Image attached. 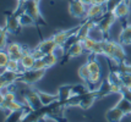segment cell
<instances>
[{
	"label": "cell",
	"mask_w": 131,
	"mask_h": 122,
	"mask_svg": "<svg viewBox=\"0 0 131 122\" xmlns=\"http://www.w3.org/2000/svg\"><path fill=\"white\" fill-rule=\"evenodd\" d=\"M102 47H103V55H105L108 59L113 60L116 64L125 62L126 54L123 45L120 43L113 42L110 39H103Z\"/></svg>",
	"instance_id": "obj_1"
},
{
	"label": "cell",
	"mask_w": 131,
	"mask_h": 122,
	"mask_svg": "<svg viewBox=\"0 0 131 122\" xmlns=\"http://www.w3.org/2000/svg\"><path fill=\"white\" fill-rule=\"evenodd\" d=\"M46 69L44 70H27L23 71L22 73L20 75L18 79H17L16 83H25V84H34L43 78V76L46 75Z\"/></svg>",
	"instance_id": "obj_2"
},
{
	"label": "cell",
	"mask_w": 131,
	"mask_h": 122,
	"mask_svg": "<svg viewBox=\"0 0 131 122\" xmlns=\"http://www.w3.org/2000/svg\"><path fill=\"white\" fill-rule=\"evenodd\" d=\"M116 21V17H115L114 12H105L103 15L101 20L97 22V27L99 28V31L103 33L104 35V39H109V31L112 28V26L114 24V22Z\"/></svg>",
	"instance_id": "obj_3"
},
{
	"label": "cell",
	"mask_w": 131,
	"mask_h": 122,
	"mask_svg": "<svg viewBox=\"0 0 131 122\" xmlns=\"http://www.w3.org/2000/svg\"><path fill=\"white\" fill-rule=\"evenodd\" d=\"M22 93L23 98H25V103L32 110H39L43 107V104H42L39 95H38V90H34L32 88H26Z\"/></svg>",
	"instance_id": "obj_4"
},
{
	"label": "cell",
	"mask_w": 131,
	"mask_h": 122,
	"mask_svg": "<svg viewBox=\"0 0 131 122\" xmlns=\"http://www.w3.org/2000/svg\"><path fill=\"white\" fill-rule=\"evenodd\" d=\"M6 15V26L5 29L7 33H11V34H17L21 32V24L18 21V16H17L15 12H5Z\"/></svg>",
	"instance_id": "obj_5"
},
{
	"label": "cell",
	"mask_w": 131,
	"mask_h": 122,
	"mask_svg": "<svg viewBox=\"0 0 131 122\" xmlns=\"http://www.w3.org/2000/svg\"><path fill=\"white\" fill-rule=\"evenodd\" d=\"M69 12L72 17L83 18L86 17L87 5H85L80 0H70L69 1Z\"/></svg>",
	"instance_id": "obj_6"
},
{
	"label": "cell",
	"mask_w": 131,
	"mask_h": 122,
	"mask_svg": "<svg viewBox=\"0 0 131 122\" xmlns=\"http://www.w3.org/2000/svg\"><path fill=\"white\" fill-rule=\"evenodd\" d=\"M107 12L105 6L104 5H96V4H91L90 6H87V12H86V18L87 20H93L98 22L101 17Z\"/></svg>",
	"instance_id": "obj_7"
},
{
	"label": "cell",
	"mask_w": 131,
	"mask_h": 122,
	"mask_svg": "<svg viewBox=\"0 0 131 122\" xmlns=\"http://www.w3.org/2000/svg\"><path fill=\"white\" fill-rule=\"evenodd\" d=\"M81 26H82V24H79L77 27L71 28V29H68V31H60V32H58V33H55V34L53 35V39L55 40V43H57L58 45H61V47H63L64 44L66 43V40H68L71 35L76 34V33L80 31Z\"/></svg>",
	"instance_id": "obj_8"
},
{
	"label": "cell",
	"mask_w": 131,
	"mask_h": 122,
	"mask_svg": "<svg viewBox=\"0 0 131 122\" xmlns=\"http://www.w3.org/2000/svg\"><path fill=\"white\" fill-rule=\"evenodd\" d=\"M97 99H98L97 89L90 90V92H87V93L81 95V101H80V104H79V106H80L81 109H83V110H88Z\"/></svg>",
	"instance_id": "obj_9"
},
{
	"label": "cell",
	"mask_w": 131,
	"mask_h": 122,
	"mask_svg": "<svg viewBox=\"0 0 131 122\" xmlns=\"http://www.w3.org/2000/svg\"><path fill=\"white\" fill-rule=\"evenodd\" d=\"M6 52L9 54V56L10 59L12 60H17V61H20L22 56L25 55V51H23V47L22 45H20L18 43H7V47H6Z\"/></svg>",
	"instance_id": "obj_10"
},
{
	"label": "cell",
	"mask_w": 131,
	"mask_h": 122,
	"mask_svg": "<svg viewBox=\"0 0 131 122\" xmlns=\"http://www.w3.org/2000/svg\"><path fill=\"white\" fill-rule=\"evenodd\" d=\"M57 48H58V44L55 43V40L53 39V37L49 38V39H46V40H42L39 44L37 45V49H39L44 55H47V54H53V52L55 51Z\"/></svg>",
	"instance_id": "obj_11"
},
{
	"label": "cell",
	"mask_w": 131,
	"mask_h": 122,
	"mask_svg": "<svg viewBox=\"0 0 131 122\" xmlns=\"http://www.w3.org/2000/svg\"><path fill=\"white\" fill-rule=\"evenodd\" d=\"M85 52L83 50V48H82V44H81V42L79 43H75L74 45H71V47L69 48L66 52H65V56L66 58L63 59V62L65 61H68L69 59H72V58H77V56H81L82 54Z\"/></svg>",
	"instance_id": "obj_12"
},
{
	"label": "cell",
	"mask_w": 131,
	"mask_h": 122,
	"mask_svg": "<svg viewBox=\"0 0 131 122\" xmlns=\"http://www.w3.org/2000/svg\"><path fill=\"white\" fill-rule=\"evenodd\" d=\"M125 116V114L120 110L119 107H112L105 112V120L108 122H120L123 120V117Z\"/></svg>",
	"instance_id": "obj_13"
},
{
	"label": "cell",
	"mask_w": 131,
	"mask_h": 122,
	"mask_svg": "<svg viewBox=\"0 0 131 122\" xmlns=\"http://www.w3.org/2000/svg\"><path fill=\"white\" fill-rule=\"evenodd\" d=\"M31 110H32L31 107H28L27 110L23 107V109H21V110L11 111V112H9V115H7V117H6L5 122H21L23 117L26 116Z\"/></svg>",
	"instance_id": "obj_14"
},
{
	"label": "cell",
	"mask_w": 131,
	"mask_h": 122,
	"mask_svg": "<svg viewBox=\"0 0 131 122\" xmlns=\"http://www.w3.org/2000/svg\"><path fill=\"white\" fill-rule=\"evenodd\" d=\"M113 12H114L116 20H118V18H119V20H126L127 16L130 15V5L126 4L125 1H123L120 5L116 6V9H115Z\"/></svg>",
	"instance_id": "obj_15"
},
{
	"label": "cell",
	"mask_w": 131,
	"mask_h": 122,
	"mask_svg": "<svg viewBox=\"0 0 131 122\" xmlns=\"http://www.w3.org/2000/svg\"><path fill=\"white\" fill-rule=\"evenodd\" d=\"M34 61H36V59L32 56V54L31 52H27V54H25L22 56V59L20 60V66H21V70L23 71H27V70H32L34 66Z\"/></svg>",
	"instance_id": "obj_16"
},
{
	"label": "cell",
	"mask_w": 131,
	"mask_h": 122,
	"mask_svg": "<svg viewBox=\"0 0 131 122\" xmlns=\"http://www.w3.org/2000/svg\"><path fill=\"white\" fill-rule=\"evenodd\" d=\"M119 43L121 45L131 44V24L125 26L119 34Z\"/></svg>",
	"instance_id": "obj_17"
},
{
	"label": "cell",
	"mask_w": 131,
	"mask_h": 122,
	"mask_svg": "<svg viewBox=\"0 0 131 122\" xmlns=\"http://www.w3.org/2000/svg\"><path fill=\"white\" fill-rule=\"evenodd\" d=\"M71 89H72V86H61L58 90V97H59V101L61 103H65L66 100L72 97V93H71Z\"/></svg>",
	"instance_id": "obj_18"
},
{
	"label": "cell",
	"mask_w": 131,
	"mask_h": 122,
	"mask_svg": "<svg viewBox=\"0 0 131 122\" xmlns=\"http://www.w3.org/2000/svg\"><path fill=\"white\" fill-rule=\"evenodd\" d=\"M38 95H39V99H40V101H42V104H43V106L51 105L59 100L58 94L57 95H53V94H48V93H44V92H39V90H38Z\"/></svg>",
	"instance_id": "obj_19"
},
{
	"label": "cell",
	"mask_w": 131,
	"mask_h": 122,
	"mask_svg": "<svg viewBox=\"0 0 131 122\" xmlns=\"http://www.w3.org/2000/svg\"><path fill=\"white\" fill-rule=\"evenodd\" d=\"M0 107H1L3 110H6V111H9V112H11V111H16V110H21V109H23L25 105L17 103L16 100H15V101H7V100L4 99V101H3L1 105H0Z\"/></svg>",
	"instance_id": "obj_20"
},
{
	"label": "cell",
	"mask_w": 131,
	"mask_h": 122,
	"mask_svg": "<svg viewBox=\"0 0 131 122\" xmlns=\"http://www.w3.org/2000/svg\"><path fill=\"white\" fill-rule=\"evenodd\" d=\"M97 93H98V99L112 94V86H110V82H109L108 78H105V79L102 82V84H101L99 88L97 89Z\"/></svg>",
	"instance_id": "obj_21"
},
{
	"label": "cell",
	"mask_w": 131,
	"mask_h": 122,
	"mask_svg": "<svg viewBox=\"0 0 131 122\" xmlns=\"http://www.w3.org/2000/svg\"><path fill=\"white\" fill-rule=\"evenodd\" d=\"M115 106L119 107L125 115H130L131 114V101H129V100L126 98H124V97H121V98L119 99V101L116 103Z\"/></svg>",
	"instance_id": "obj_22"
},
{
	"label": "cell",
	"mask_w": 131,
	"mask_h": 122,
	"mask_svg": "<svg viewBox=\"0 0 131 122\" xmlns=\"http://www.w3.org/2000/svg\"><path fill=\"white\" fill-rule=\"evenodd\" d=\"M18 21H20L21 27H32V26H36L34 20L29 16L28 13H26V12H22V13L18 15Z\"/></svg>",
	"instance_id": "obj_23"
},
{
	"label": "cell",
	"mask_w": 131,
	"mask_h": 122,
	"mask_svg": "<svg viewBox=\"0 0 131 122\" xmlns=\"http://www.w3.org/2000/svg\"><path fill=\"white\" fill-rule=\"evenodd\" d=\"M77 73H79V77H80L81 79H82V81H83L88 86L90 77H91V71L88 70V66H87V64L80 66V67H79V71H77Z\"/></svg>",
	"instance_id": "obj_24"
},
{
	"label": "cell",
	"mask_w": 131,
	"mask_h": 122,
	"mask_svg": "<svg viewBox=\"0 0 131 122\" xmlns=\"http://www.w3.org/2000/svg\"><path fill=\"white\" fill-rule=\"evenodd\" d=\"M96 39H93L92 37H87L86 39H83V40L81 42V44H82V48H83V50L87 52H90L91 54L92 51H93V48H94V45H96Z\"/></svg>",
	"instance_id": "obj_25"
},
{
	"label": "cell",
	"mask_w": 131,
	"mask_h": 122,
	"mask_svg": "<svg viewBox=\"0 0 131 122\" xmlns=\"http://www.w3.org/2000/svg\"><path fill=\"white\" fill-rule=\"evenodd\" d=\"M10 60L9 54L6 52V50H0V72L4 73L6 71V65Z\"/></svg>",
	"instance_id": "obj_26"
},
{
	"label": "cell",
	"mask_w": 131,
	"mask_h": 122,
	"mask_svg": "<svg viewBox=\"0 0 131 122\" xmlns=\"http://www.w3.org/2000/svg\"><path fill=\"white\" fill-rule=\"evenodd\" d=\"M91 89L88 88L87 84H76V86H72V89H71V93L72 95H82V94L90 92Z\"/></svg>",
	"instance_id": "obj_27"
},
{
	"label": "cell",
	"mask_w": 131,
	"mask_h": 122,
	"mask_svg": "<svg viewBox=\"0 0 131 122\" xmlns=\"http://www.w3.org/2000/svg\"><path fill=\"white\" fill-rule=\"evenodd\" d=\"M6 70L11 71V72H18V73H22L21 66H20V61H17V60H12V59L9 60V62H7V65H6Z\"/></svg>",
	"instance_id": "obj_28"
},
{
	"label": "cell",
	"mask_w": 131,
	"mask_h": 122,
	"mask_svg": "<svg viewBox=\"0 0 131 122\" xmlns=\"http://www.w3.org/2000/svg\"><path fill=\"white\" fill-rule=\"evenodd\" d=\"M120 79H121V84L123 87L130 88L131 89V73L129 72H119Z\"/></svg>",
	"instance_id": "obj_29"
},
{
	"label": "cell",
	"mask_w": 131,
	"mask_h": 122,
	"mask_svg": "<svg viewBox=\"0 0 131 122\" xmlns=\"http://www.w3.org/2000/svg\"><path fill=\"white\" fill-rule=\"evenodd\" d=\"M123 1H124V0H107L105 4H104L105 10H107L108 12H113L115 9H116V6L120 5Z\"/></svg>",
	"instance_id": "obj_30"
},
{
	"label": "cell",
	"mask_w": 131,
	"mask_h": 122,
	"mask_svg": "<svg viewBox=\"0 0 131 122\" xmlns=\"http://www.w3.org/2000/svg\"><path fill=\"white\" fill-rule=\"evenodd\" d=\"M43 60H44V62H46V65H47V69L54 66V65L58 62V58L55 56L54 52H53V54H47V55H44Z\"/></svg>",
	"instance_id": "obj_31"
},
{
	"label": "cell",
	"mask_w": 131,
	"mask_h": 122,
	"mask_svg": "<svg viewBox=\"0 0 131 122\" xmlns=\"http://www.w3.org/2000/svg\"><path fill=\"white\" fill-rule=\"evenodd\" d=\"M33 69L34 70H48L47 69V65L46 62H44V60L43 59H38V60H36L34 61V66H33Z\"/></svg>",
	"instance_id": "obj_32"
},
{
	"label": "cell",
	"mask_w": 131,
	"mask_h": 122,
	"mask_svg": "<svg viewBox=\"0 0 131 122\" xmlns=\"http://www.w3.org/2000/svg\"><path fill=\"white\" fill-rule=\"evenodd\" d=\"M7 47V32H4L0 35V50H5Z\"/></svg>",
	"instance_id": "obj_33"
},
{
	"label": "cell",
	"mask_w": 131,
	"mask_h": 122,
	"mask_svg": "<svg viewBox=\"0 0 131 122\" xmlns=\"http://www.w3.org/2000/svg\"><path fill=\"white\" fill-rule=\"evenodd\" d=\"M101 79V73H91V77H90V82H88V86H92V84H97Z\"/></svg>",
	"instance_id": "obj_34"
},
{
	"label": "cell",
	"mask_w": 131,
	"mask_h": 122,
	"mask_svg": "<svg viewBox=\"0 0 131 122\" xmlns=\"http://www.w3.org/2000/svg\"><path fill=\"white\" fill-rule=\"evenodd\" d=\"M120 94H121V97H124V98H126L129 101H131V89H130V88L123 87V88H121V92H120Z\"/></svg>",
	"instance_id": "obj_35"
},
{
	"label": "cell",
	"mask_w": 131,
	"mask_h": 122,
	"mask_svg": "<svg viewBox=\"0 0 131 122\" xmlns=\"http://www.w3.org/2000/svg\"><path fill=\"white\" fill-rule=\"evenodd\" d=\"M31 54H32V56H33L36 60H38V59H43L44 58V54L43 52L40 51L39 49H33V50H31Z\"/></svg>",
	"instance_id": "obj_36"
},
{
	"label": "cell",
	"mask_w": 131,
	"mask_h": 122,
	"mask_svg": "<svg viewBox=\"0 0 131 122\" xmlns=\"http://www.w3.org/2000/svg\"><path fill=\"white\" fill-rule=\"evenodd\" d=\"M4 99L7 100V101H15L16 100V95H15V93L12 90H9V92H6L4 94Z\"/></svg>",
	"instance_id": "obj_37"
},
{
	"label": "cell",
	"mask_w": 131,
	"mask_h": 122,
	"mask_svg": "<svg viewBox=\"0 0 131 122\" xmlns=\"http://www.w3.org/2000/svg\"><path fill=\"white\" fill-rule=\"evenodd\" d=\"M107 0H92V4H96V5H104Z\"/></svg>",
	"instance_id": "obj_38"
},
{
	"label": "cell",
	"mask_w": 131,
	"mask_h": 122,
	"mask_svg": "<svg viewBox=\"0 0 131 122\" xmlns=\"http://www.w3.org/2000/svg\"><path fill=\"white\" fill-rule=\"evenodd\" d=\"M80 1H82L85 5H87V6H90L92 4V0H80Z\"/></svg>",
	"instance_id": "obj_39"
},
{
	"label": "cell",
	"mask_w": 131,
	"mask_h": 122,
	"mask_svg": "<svg viewBox=\"0 0 131 122\" xmlns=\"http://www.w3.org/2000/svg\"><path fill=\"white\" fill-rule=\"evenodd\" d=\"M3 101H4V94L0 92V105H1V103H3Z\"/></svg>",
	"instance_id": "obj_40"
},
{
	"label": "cell",
	"mask_w": 131,
	"mask_h": 122,
	"mask_svg": "<svg viewBox=\"0 0 131 122\" xmlns=\"http://www.w3.org/2000/svg\"><path fill=\"white\" fill-rule=\"evenodd\" d=\"M4 32H6V29L4 28V27H1V26H0V35L3 34V33H4Z\"/></svg>",
	"instance_id": "obj_41"
},
{
	"label": "cell",
	"mask_w": 131,
	"mask_h": 122,
	"mask_svg": "<svg viewBox=\"0 0 131 122\" xmlns=\"http://www.w3.org/2000/svg\"><path fill=\"white\" fill-rule=\"evenodd\" d=\"M18 3H26V1H28V0H17Z\"/></svg>",
	"instance_id": "obj_42"
},
{
	"label": "cell",
	"mask_w": 131,
	"mask_h": 122,
	"mask_svg": "<svg viewBox=\"0 0 131 122\" xmlns=\"http://www.w3.org/2000/svg\"><path fill=\"white\" fill-rule=\"evenodd\" d=\"M124 1H125L126 4H129V5H130V3H131V0H124Z\"/></svg>",
	"instance_id": "obj_43"
}]
</instances>
